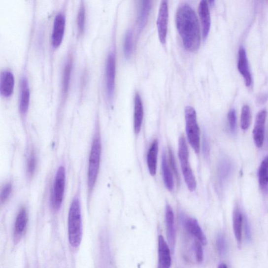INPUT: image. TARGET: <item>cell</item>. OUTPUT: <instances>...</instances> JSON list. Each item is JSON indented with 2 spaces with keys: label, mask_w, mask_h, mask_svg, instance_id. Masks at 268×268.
<instances>
[{
  "label": "cell",
  "mask_w": 268,
  "mask_h": 268,
  "mask_svg": "<svg viewBox=\"0 0 268 268\" xmlns=\"http://www.w3.org/2000/svg\"><path fill=\"white\" fill-rule=\"evenodd\" d=\"M176 25L184 48L189 52H195L200 47L201 33L198 16L188 4H182L177 10Z\"/></svg>",
  "instance_id": "cell-1"
},
{
  "label": "cell",
  "mask_w": 268,
  "mask_h": 268,
  "mask_svg": "<svg viewBox=\"0 0 268 268\" xmlns=\"http://www.w3.org/2000/svg\"><path fill=\"white\" fill-rule=\"evenodd\" d=\"M102 141L99 124L97 125L90 152L87 176L88 200L90 201L95 188L100 171Z\"/></svg>",
  "instance_id": "cell-2"
},
{
  "label": "cell",
  "mask_w": 268,
  "mask_h": 268,
  "mask_svg": "<svg viewBox=\"0 0 268 268\" xmlns=\"http://www.w3.org/2000/svg\"><path fill=\"white\" fill-rule=\"evenodd\" d=\"M68 224L70 244L77 248L81 244L83 234L81 204L78 195L75 196L71 203Z\"/></svg>",
  "instance_id": "cell-3"
},
{
  "label": "cell",
  "mask_w": 268,
  "mask_h": 268,
  "mask_svg": "<svg viewBox=\"0 0 268 268\" xmlns=\"http://www.w3.org/2000/svg\"><path fill=\"white\" fill-rule=\"evenodd\" d=\"M178 155L184 179L189 190L194 191L197 186V181L190 164L189 149L186 139L183 136H181L179 139Z\"/></svg>",
  "instance_id": "cell-4"
},
{
  "label": "cell",
  "mask_w": 268,
  "mask_h": 268,
  "mask_svg": "<svg viewBox=\"0 0 268 268\" xmlns=\"http://www.w3.org/2000/svg\"><path fill=\"white\" fill-rule=\"evenodd\" d=\"M186 129L190 144L198 154L200 149V132L195 108L188 106L185 110Z\"/></svg>",
  "instance_id": "cell-5"
},
{
  "label": "cell",
  "mask_w": 268,
  "mask_h": 268,
  "mask_svg": "<svg viewBox=\"0 0 268 268\" xmlns=\"http://www.w3.org/2000/svg\"><path fill=\"white\" fill-rule=\"evenodd\" d=\"M66 186V169L64 166L58 168L55 175L50 204L55 211L60 210L62 205Z\"/></svg>",
  "instance_id": "cell-6"
},
{
  "label": "cell",
  "mask_w": 268,
  "mask_h": 268,
  "mask_svg": "<svg viewBox=\"0 0 268 268\" xmlns=\"http://www.w3.org/2000/svg\"><path fill=\"white\" fill-rule=\"evenodd\" d=\"M116 57L113 52L108 55L105 69V88L108 100L114 97L115 84Z\"/></svg>",
  "instance_id": "cell-7"
},
{
  "label": "cell",
  "mask_w": 268,
  "mask_h": 268,
  "mask_svg": "<svg viewBox=\"0 0 268 268\" xmlns=\"http://www.w3.org/2000/svg\"><path fill=\"white\" fill-rule=\"evenodd\" d=\"M168 18V5L167 1H163L161 2L160 7H159L157 20L159 38L163 44H165L166 40Z\"/></svg>",
  "instance_id": "cell-8"
},
{
  "label": "cell",
  "mask_w": 268,
  "mask_h": 268,
  "mask_svg": "<svg viewBox=\"0 0 268 268\" xmlns=\"http://www.w3.org/2000/svg\"><path fill=\"white\" fill-rule=\"evenodd\" d=\"M66 17L64 12H59L55 17L52 34V45L54 49L61 46L64 37Z\"/></svg>",
  "instance_id": "cell-9"
},
{
  "label": "cell",
  "mask_w": 268,
  "mask_h": 268,
  "mask_svg": "<svg viewBox=\"0 0 268 268\" xmlns=\"http://www.w3.org/2000/svg\"><path fill=\"white\" fill-rule=\"evenodd\" d=\"M30 88L27 75H23L20 81L19 110L23 117L27 116L30 102Z\"/></svg>",
  "instance_id": "cell-10"
},
{
  "label": "cell",
  "mask_w": 268,
  "mask_h": 268,
  "mask_svg": "<svg viewBox=\"0 0 268 268\" xmlns=\"http://www.w3.org/2000/svg\"><path fill=\"white\" fill-rule=\"evenodd\" d=\"M267 116L266 110H263L260 111L256 116L253 130V138L256 146L259 148H262L264 145Z\"/></svg>",
  "instance_id": "cell-11"
},
{
  "label": "cell",
  "mask_w": 268,
  "mask_h": 268,
  "mask_svg": "<svg viewBox=\"0 0 268 268\" xmlns=\"http://www.w3.org/2000/svg\"><path fill=\"white\" fill-rule=\"evenodd\" d=\"M158 268H170L172 262L169 246L162 235L158 236Z\"/></svg>",
  "instance_id": "cell-12"
},
{
  "label": "cell",
  "mask_w": 268,
  "mask_h": 268,
  "mask_svg": "<svg viewBox=\"0 0 268 268\" xmlns=\"http://www.w3.org/2000/svg\"><path fill=\"white\" fill-rule=\"evenodd\" d=\"M15 78L13 73L10 70H4L0 75V94L5 98H8L13 94Z\"/></svg>",
  "instance_id": "cell-13"
},
{
  "label": "cell",
  "mask_w": 268,
  "mask_h": 268,
  "mask_svg": "<svg viewBox=\"0 0 268 268\" xmlns=\"http://www.w3.org/2000/svg\"><path fill=\"white\" fill-rule=\"evenodd\" d=\"M165 220L167 240L173 252L175 242L174 217L172 208L168 204L166 206Z\"/></svg>",
  "instance_id": "cell-14"
},
{
  "label": "cell",
  "mask_w": 268,
  "mask_h": 268,
  "mask_svg": "<svg viewBox=\"0 0 268 268\" xmlns=\"http://www.w3.org/2000/svg\"><path fill=\"white\" fill-rule=\"evenodd\" d=\"M183 223L187 231L196 237L201 244L203 245L207 244L205 234L196 219L194 218L185 217L183 219Z\"/></svg>",
  "instance_id": "cell-15"
},
{
  "label": "cell",
  "mask_w": 268,
  "mask_h": 268,
  "mask_svg": "<svg viewBox=\"0 0 268 268\" xmlns=\"http://www.w3.org/2000/svg\"><path fill=\"white\" fill-rule=\"evenodd\" d=\"M199 13L202 25V35L203 39H206L211 28V15L208 4L205 0H202L200 3Z\"/></svg>",
  "instance_id": "cell-16"
},
{
  "label": "cell",
  "mask_w": 268,
  "mask_h": 268,
  "mask_svg": "<svg viewBox=\"0 0 268 268\" xmlns=\"http://www.w3.org/2000/svg\"><path fill=\"white\" fill-rule=\"evenodd\" d=\"M232 164L227 159L222 158L217 166V180L220 187H222L230 177L232 173Z\"/></svg>",
  "instance_id": "cell-17"
},
{
  "label": "cell",
  "mask_w": 268,
  "mask_h": 268,
  "mask_svg": "<svg viewBox=\"0 0 268 268\" xmlns=\"http://www.w3.org/2000/svg\"><path fill=\"white\" fill-rule=\"evenodd\" d=\"M238 54V69L242 76L244 77L246 86L249 87L252 83V78H251L249 68L245 49L243 47H240Z\"/></svg>",
  "instance_id": "cell-18"
},
{
  "label": "cell",
  "mask_w": 268,
  "mask_h": 268,
  "mask_svg": "<svg viewBox=\"0 0 268 268\" xmlns=\"http://www.w3.org/2000/svg\"><path fill=\"white\" fill-rule=\"evenodd\" d=\"M144 117V108L141 97L138 93L136 94L134 99V131L138 134L141 130Z\"/></svg>",
  "instance_id": "cell-19"
},
{
  "label": "cell",
  "mask_w": 268,
  "mask_h": 268,
  "mask_svg": "<svg viewBox=\"0 0 268 268\" xmlns=\"http://www.w3.org/2000/svg\"><path fill=\"white\" fill-rule=\"evenodd\" d=\"M28 222V215L27 209L22 207L17 215L14 225V237L16 239L20 238L26 229Z\"/></svg>",
  "instance_id": "cell-20"
},
{
  "label": "cell",
  "mask_w": 268,
  "mask_h": 268,
  "mask_svg": "<svg viewBox=\"0 0 268 268\" xmlns=\"http://www.w3.org/2000/svg\"><path fill=\"white\" fill-rule=\"evenodd\" d=\"M158 153V142L154 140L151 144L147 155V164L149 173L155 175L157 171V156Z\"/></svg>",
  "instance_id": "cell-21"
},
{
  "label": "cell",
  "mask_w": 268,
  "mask_h": 268,
  "mask_svg": "<svg viewBox=\"0 0 268 268\" xmlns=\"http://www.w3.org/2000/svg\"><path fill=\"white\" fill-rule=\"evenodd\" d=\"M244 219L239 209L236 207L234 209L233 216V226L234 235L235 236L237 244L240 246L242 241V226Z\"/></svg>",
  "instance_id": "cell-22"
},
{
  "label": "cell",
  "mask_w": 268,
  "mask_h": 268,
  "mask_svg": "<svg viewBox=\"0 0 268 268\" xmlns=\"http://www.w3.org/2000/svg\"><path fill=\"white\" fill-rule=\"evenodd\" d=\"M167 154L164 150L162 156V173L165 185L169 191H172L174 187V181L170 166H169Z\"/></svg>",
  "instance_id": "cell-23"
},
{
  "label": "cell",
  "mask_w": 268,
  "mask_h": 268,
  "mask_svg": "<svg viewBox=\"0 0 268 268\" xmlns=\"http://www.w3.org/2000/svg\"><path fill=\"white\" fill-rule=\"evenodd\" d=\"M258 182L262 191L268 192V155L263 159L258 170Z\"/></svg>",
  "instance_id": "cell-24"
},
{
  "label": "cell",
  "mask_w": 268,
  "mask_h": 268,
  "mask_svg": "<svg viewBox=\"0 0 268 268\" xmlns=\"http://www.w3.org/2000/svg\"><path fill=\"white\" fill-rule=\"evenodd\" d=\"M72 58L69 56L64 67L62 80V93L64 97H66L69 91L72 69Z\"/></svg>",
  "instance_id": "cell-25"
},
{
  "label": "cell",
  "mask_w": 268,
  "mask_h": 268,
  "mask_svg": "<svg viewBox=\"0 0 268 268\" xmlns=\"http://www.w3.org/2000/svg\"><path fill=\"white\" fill-rule=\"evenodd\" d=\"M151 7H152V2L150 1H144L142 2L138 18L139 31L143 29L147 23Z\"/></svg>",
  "instance_id": "cell-26"
},
{
  "label": "cell",
  "mask_w": 268,
  "mask_h": 268,
  "mask_svg": "<svg viewBox=\"0 0 268 268\" xmlns=\"http://www.w3.org/2000/svg\"><path fill=\"white\" fill-rule=\"evenodd\" d=\"M77 21L78 34L79 35H81L85 31L86 27V7L83 2L79 8Z\"/></svg>",
  "instance_id": "cell-27"
},
{
  "label": "cell",
  "mask_w": 268,
  "mask_h": 268,
  "mask_svg": "<svg viewBox=\"0 0 268 268\" xmlns=\"http://www.w3.org/2000/svg\"><path fill=\"white\" fill-rule=\"evenodd\" d=\"M251 122V112L248 105L243 106L241 109L240 125L242 130L246 131L250 127Z\"/></svg>",
  "instance_id": "cell-28"
},
{
  "label": "cell",
  "mask_w": 268,
  "mask_h": 268,
  "mask_svg": "<svg viewBox=\"0 0 268 268\" xmlns=\"http://www.w3.org/2000/svg\"><path fill=\"white\" fill-rule=\"evenodd\" d=\"M36 159L34 151L32 150L27 159V173L29 178H31L35 173Z\"/></svg>",
  "instance_id": "cell-29"
},
{
  "label": "cell",
  "mask_w": 268,
  "mask_h": 268,
  "mask_svg": "<svg viewBox=\"0 0 268 268\" xmlns=\"http://www.w3.org/2000/svg\"><path fill=\"white\" fill-rule=\"evenodd\" d=\"M133 33L129 30L126 33L124 43V52L125 56L129 58L133 51Z\"/></svg>",
  "instance_id": "cell-30"
},
{
  "label": "cell",
  "mask_w": 268,
  "mask_h": 268,
  "mask_svg": "<svg viewBox=\"0 0 268 268\" xmlns=\"http://www.w3.org/2000/svg\"><path fill=\"white\" fill-rule=\"evenodd\" d=\"M216 246L218 253L220 255H224L227 250V242L223 234H218L216 240Z\"/></svg>",
  "instance_id": "cell-31"
},
{
  "label": "cell",
  "mask_w": 268,
  "mask_h": 268,
  "mask_svg": "<svg viewBox=\"0 0 268 268\" xmlns=\"http://www.w3.org/2000/svg\"><path fill=\"white\" fill-rule=\"evenodd\" d=\"M12 192V184L11 183H7L2 187L0 194V201L1 204L5 203L9 199Z\"/></svg>",
  "instance_id": "cell-32"
},
{
  "label": "cell",
  "mask_w": 268,
  "mask_h": 268,
  "mask_svg": "<svg viewBox=\"0 0 268 268\" xmlns=\"http://www.w3.org/2000/svg\"><path fill=\"white\" fill-rule=\"evenodd\" d=\"M169 164L171 168V169L172 170L174 173L176 179L178 181V183L180 181V176L178 172V170L177 169V164H176L175 158L173 155V153L172 149L169 147Z\"/></svg>",
  "instance_id": "cell-33"
},
{
  "label": "cell",
  "mask_w": 268,
  "mask_h": 268,
  "mask_svg": "<svg viewBox=\"0 0 268 268\" xmlns=\"http://www.w3.org/2000/svg\"><path fill=\"white\" fill-rule=\"evenodd\" d=\"M202 244L197 239H196L194 248L196 253L197 261L198 263H201L203 261V250Z\"/></svg>",
  "instance_id": "cell-34"
},
{
  "label": "cell",
  "mask_w": 268,
  "mask_h": 268,
  "mask_svg": "<svg viewBox=\"0 0 268 268\" xmlns=\"http://www.w3.org/2000/svg\"><path fill=\"white\" fill-rule=\"evenodd\" d=\"M228 122L230 131L232 133L236 132L237 119L235 111L232 109L228 114Z\"/></svg>",
  "instance_id": "cell-35"
},
{
  "label": "cell",
  "mask_w": 268,
  "mask_h": 268,
  "mask_svg": "<svg viewBox=\"0 0 268 268\" xmlns=\"http://www.w3.org/2000/svg\"><path fill=\"white\" fill-rule=\"evenodd\" d=\"M203 153L205 158L208 159L210 154V147H209V141L207 136L204 135L203 139Z\"/></svg>",
  "instance_id": "cell-36"
},
{
  "label": "cell",
  "mask_w": 268,
  "mask_h": 268,
  "mask_svg": "<svg viewBox=\"0 0 268 268\" xmlns=\"http://www.w3.org/2000/svg\"><path fill=\"white\" fill-rule=\"evenodd\" d=\"M245 231L246 233V236L248 240H250L251 239V231H250L249 225L248 222H247V221H245Z\"/></svg>",
  "instance_id": "cell-37"
},
{
  "label": "cell",
  "mask_w": 268,
  "mask_h": 268,
  "mask_svg": "<svg viewBox=\"0 0 268 268\" xmlns=\"http://www.w3.org/2000/svg\"><path fill=\"white\" fill-rule=\"evenodd\" d=\"M268 96L263 95L261 97H259V99H258V101L260 103H264L267 100Z\"/></svg>",
  "instance_id": "cell-38"
},
{
  "label": "cell",
  "mask_w": 268,
  "mask_h": 268,
  "mask_svg": "<svg viewBox=\"0 0 268 268\" xmlns=\"http://www.w3.org/2000/svg\"><path fill=\"white\" fill-rule=\"evenodd\" d=\"M218 268H228L225 264H221Z\"/></svg>",
  "instance_id": "cell-39"
}]
</instances>
